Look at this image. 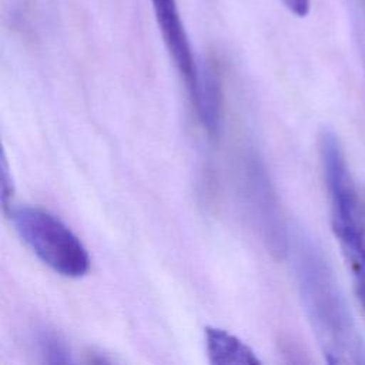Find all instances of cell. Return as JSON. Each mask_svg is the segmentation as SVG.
<instances>
[{
	"mask_svg": "<svg viewBox=\"0 0 365 365\" xmlns=\"http://www.w3.org/2000/svg\"><path fill=\"white\" fill-rule=\"evenodd\" d=\"M291 248L299 299L325 362L365 365V339L324 251L304 231Z\"/></svg>",
	"mask_w": 365,
	"mask_h": 365,
	"instance_id": "1",
	"label": "cell"
},
{
	"mask_svg": "<svg viewBox=\"0 0 365 365\" xmlns=\"http://www.w3.org/2000/svg\"><path fill=\"white\" fill-rule=\"evenodd\" d=\"M319 151L332 231L365 311V201L356 188L341 141L332 130H324L321 134Z\"/></svg>",
	"mask_w": 365,
	"mask_h": 365,
	"instance_id": "2",
	"label": "cell"
},
{
	"mask_svg": "<svg viewBox=\"0 0 365 365\" xmlns=\"http://www.w3.org/2000/svg\"><path fill=\"white\" fill-rule=\"evenodd\" d=\"M24 244L60 275L80 278L90 269V257L80 238L57 217L37 207L9 205L4 210Z\"/></svg>",
	"mask_w": 365,
	"mask_h": 365,
	"instance_id": "3",
	"label": "cell"
},
{
	"mask_svg": "<svg viewBox=\"0 0 365 365\" xmlns=\"http://www.w3.org/2000/svg\"><path fill=\"white\" fill-rule=\"evenodd\" d=\"M241 191L247 212L268 251L277 258L287 255L291 237L269 174L255 154H248L244 160Z\"/></svg>",
	"mask_w": 365,
	"mask_h": 365,
	"instance_id": "4",
	"label": "cell"
},
{
	"mask_svg": "<svg viewBox=\"0 0 365 365\" xmlns=\"http://www.w3.org/2000/svg\"><path fill=\"white\" fill-rule=\"evenodd\" d=\"M157 26L161 31L164 44L188 88L190 97L194 94L200 67L197 66L187 31L175 0H151Z\"/></svg>",
	"mask_w": 365,
	"mask_h": 365,
	"instance_id": "5",
	"label": "cell"
},
{
	"mask_svg": "<svg viewBox=\"0 0 365 365\" xmlns=\"http://www.w3.org/2000/svg\"><path fill=\"white\" fill-rule=\"evenodd\" d=\"M191 101L195 106L198 118L208 134L218 133L221 124L222 93L218 73L210 64L201 66L198 71V81Z\"/></svg>",
	"mask_w": 365,
	"mask_h": 365,
	"instance_id": "6",
	"label": "cell"
},
{
	"mask_svg": "<svg viewBox=\"0 0 365 365\" xmlns=\"http://www.w3.org/2000/svg\"><path fill=\"white\" fill-rule=\"evenodd\" d=\"M205 346L210 362L214 365H259L261 359L255 352L232 334L207 327Z\"/></svg>",
	"mask_w": 365,
	"mask_h": 365,
	"instance_id": "7",
	"label": "cell"
},
{
	"mask_svg": "<svg viewBox=\"0 0 365 365\" xmlns=\"http://www.w3.org/2000/svg\"><path fill=\"white\" fill-rule=\"evenodd\" d=\"M36 346L47 364H70L71 351L66 341L48 328H38L36 331Z\"/></svg>",
	"mask_w": 365,
	"mask_h": 365,
	"instance_id": "8",
	"label": "cell"
},
{
	"mask_svg": "<svg viewBox=\"0 0 365 365\" xmlns=\"http://www.w3.org/2000/svg\"><path fill=\"white\" fill-rule=\"evenodd\" d=\"M9 168H7V163L4 158V154L1 157V175H0V181H1V202H3V208L6 210L10 204H9V198L11 197V180L9 181Z\"/></svg>",
	"mask_w": 365,
	"mask_h": 365,
	"instance_id": "9",
	"label": "cell"
},
{
	"mask_svg": "<svg viewBox=\"0 0 365 365\" xmlns=\"http://www.w3.org/2000/svg\"><path fill=\"white\" fill-rule=\"evenodd\" d=\"M281 1L297 17H305L309 13L311 0H281Z\"/></svg>",
	"mask_w": 365,
	"mask_h": 365,
	"instance_id": "10",
	"label": "cell"
}]
</instances>
